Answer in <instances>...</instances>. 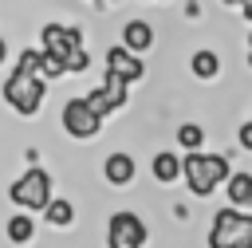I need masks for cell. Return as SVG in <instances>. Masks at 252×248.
<instances>
[{"instance_id": "cell-1", "label": "cell", "mask_w": 252, "mask_h": 248, "mask_svg": "<svg viewBox=\"0 0 252 248\" xmlns=\"http://www.w3.org/2000/svg\"><path fill=\"white\" fill-rule=\"evenodd\" d=\"M228 177H232V165L224 154H185L181 157V181L189 185L193 197H209Z\"/></svg>"}, {"instance_id": "cell-2", "label": "cell", "mask_w": 252, "mask_h": 248, "mask_svg": "<svg viewBox=\"0 0 252 248\" xmlns=\"http://www.w3.org/2000/svg\"><path fill=\"white\" fill-rule=\"evenodd\" d=\"M8 201L20 209V213H47V205L55 201L51 197V173L43 165H28L12 185H8Z\"/></svg>"}, {"instance_id": "cell-3", "label": "cell", "mask_w": 252, "mask_h": 248, "mask_svg": "<svg viewBox=\"0 0 252 248\" xmlns=\"http://www.w3.org/2000/svg\"><path fill=\"white\" fill-rule=\"evenodd\" d=\"M209 248H252V213L224 205L209 224Z\"/></svg>"}, {"instance_id": "cell-4", "label": "cell", "mask_w": 252, "mask_h": 248, "mask_svg": "<svg viewBox=\"0 0 252 248\" xmlns=\"http://www.w3.org/2000/svg\"><path fill=\"white\" fill-rule=\"evenodd\" d=\"M0 94H4V102L16 110V114H24V118H32L39 106H43V98H47V83L43 79H35V75H8L4 79V87H0Z\"/></svg>"}, {"instance_id": "cell-5", "label": "cell", "mask_w": 252, "mask_h": 248, "mask_svg": "<svg viewBox=\"0 0 252 248\" xmlns=\"http://www.w3.org/2000/svg\"><path fill=\"white\" fill-rule=\"evenodd\" d=\"M59 122H63L67 138H75V142H91V138H98V130H102V118H98L83 98H67Z\"/></svg>"}, {"instance_id": "cell-6", "label": "cell", "mask_w": 252, "mask_h": 248, "mask_svg": "<svg viewBox=\"0 0 252 248\" xmlns=\"http://www.w3.org/2000/svg\"><path fill=\"white\" fill-rule=\"evenodd\" d=\"M146 220L138 213H110L106 220V248H142L146 244Z\"/></svg>"}, {"instance_id": "cell-7", "label": "cell", "mask_w": 252, "mask_h": 248, "mask_svg": "<svg viewBox=\"0 0 252 248\" xmlns=\"http://www.w3.org/2000/svg\"><path fill=\"white\" fill-rule=\"evenodd\" d=\"M39 51L43 55H55V59H71L75 51H83V31L79 28H71V24H43V31H39Z\"/></svg>"}, {"instance_id": "cell-8", "label": "cell", "mask_w": 252, "mask_h": 248, "mask_svg": "<svg viewBox=\"0 0 252 248\" xmlns=\"http://www.w3.org/2000/svg\"><path fill=\"white\" fill-rule=\"evenodd\" d=\"M126 94H130V83H122L118 75H102V83H98L91 94H83V102H87L98 118H106V114H114V110L126 106Z\"/></svg>"}, {"instance_id": "cell-9", "label": "cell", "mask_w": 252, "mask_h": 248, "mask_svg": "<svg viewBox=\"0 0 252 248\" xmlns=\"http://www.w3.org/2000/svg\"><path fill=\"white\" fill-rule=\"evenodd\" d=\"M106 75H118L122 83H138L146 75V63L138 55H130L122 43H114V47H106Z\"/></svg>"}, {"instance_id": "cell-10", "label": "cell", "mask_w": 252, "mask_h": 248, "mask_svg": "<svg viewBox=\"0 0 252 248\" xmlns=\"http://www.w3.org/2000/svg\"><path fill=\"white\" fill-rule=\"evenodd\" d=\"M122 47L142 59V51L154 47V24L150 20H126L122 24Z\"/></svg>"}, {"instance_id": "cell-11", "label": "cell", "mask_w": 252, "mask_h": 248, "mask_svg": "<svg viewBox=\"0 0 252 248\" xmlns=\"http://www.w3.org/2000/svg\"><path fill=\"white\" fill-rule=\"evenodd\" d=\"M134 173H138V165H134L130 154H110V157L102 161V177H106L110 185H130Z\"/></svg>"}, {"instance_id": "cell-12", "label": "cell", "mask_w": 252, "mask_h": 248, "mask_svg": "<svg viewBox=\"0 0 252 248\" xmlns=\"http://www.w3.org/2000/svg\"><path fill=\"white\" fill-rule=\"evenodd\" d=\"M189 75H193V79H201V83L217 79V75H220V55H217L213 47L193 51V55H189Z\"/></svg>"}, {"instance_id": "cell-13", "label": "cell", "mask_w": 252, "mask_h": 248, "mask_svg": "<svg viewBox=\"0 0 252 248\" xmlns=\"http://www.w3.org/2000/svg\"><path fill=\"white\" fill-rule=\"evenodd\" d=\"M224 197H228V209H248V201H252V173H232L228 181H224Z\"/></svg>"}, {"instance_id": "cell-14", "label": "cell", "mask_w": 252, "mask_h": 248, "mask_svg": "<svg viewBox=\"0 0 252 248\" xmlns=\"http://www.w3.org/2000/svg\"><path fill=\"white\" fill-rule=\"evenodd\" d=\"M150 173H154V181L169 185V181H177V177H181V157H177L173 150H161V154H154Z\"/></svg>"}, {"instance_id": "cell-15", "label": "cell", "mask_w": 252, "mask_h": 248, "mask_svg": "<svg viewBox=\"0 0 252 248\" xmlns=\"http://www.w3.org/2000/svg\"><path fill=\"white\" fill-rule=\"evenodd\" d=\"M4 232H8V240H12V244H28V240L35 236V220H32L28 213H12V217H8V224H4Z\"/></svg>"}, {"instance_id": "cell-16", "label": "cell", "mask_w": 252, "mask_h": 248, "mask_svg": "<svg viewBox=\"0 0 252 248\" xmlns=\"http://www.w3.org/2000/svg\"><path fill=\"white\" fill-rule=\"evenodd\" d=\"M177 146H181L185 154H201V146H205V130H201L197 122H181V126H177Z\"/></svg>"}, {"instance_id": "cell-17", "label": "cell", "mask_w": 252, "mask_h": 248, "mask_svg": "<svg viewBox=\"0 0 252 248\" xmlns=\"http://www.w3.org/2000/svg\"><path fill=\"white\" fill-rule=\"evenodd\" d=\"M43 217H47V224H51V228H67V224L75 220V205H71L67 197H55V201L47 205V213H43Z\"/></svg>"}, {"instance_id": "cell-18", "label": "cell", "mask_w": 252, "mask_h": 248, "mask_svg": "<svg viewBox=\"0 0 252 248\" xmlns=\"http://www.w3.org/2000/svg\"><path fill=\"white\" fill-rule=\"evenodd\" d=\"M39 59H43L39 47H24V51L16 55V67H12V71H16V75H35V79H39Z\"/></svg>"}, {"instance_id": "cell-19", "label": "cell", "mask_w": 252, "mask_h": 248, "mask_svg": "<svg viewBox=\"0 0 252 248\" xmlns=\"http://www.w3.org/2000/svg\"><path fill=\"white\" fill-rule=\"evenodd\" d=\"M63 75H67V63H63V59H55V55H43V59H39V79H43V83H47V79H63Z\"/></svg>"}, {"instance_id": "cell-20", "label": "cell", "mask_w": 252, "mask_h": 248, "mask_svg": "<svg viewBox=\"0 0 252 248\" xmlns=\"http://www.w3.org/2000/svg\"><path fill=\"white\" fill-rule=\"evenodd\" d=\"M87 67H91V55H87V47H83V51H75V55L67 59V75H83Z\"/></svg>"}, {"instance_id": "cell-21", "label": "cell", "mask_w": 252, "mask_h": 248, "mask_svg": "<svg viewBox=\"0 0 252 248\" xmlns=\"http://www.w3.org/2000/svg\"><path fill=\"white\" fill-rule=\"evenodd\" d=\"M236 138H240V146H244V150H252V118L240 126V134H236Z\"/></svg>"}, {"instance_id": "cell-22", "label": "cell", "mask_w": 252, "mask_h": 248, "mask_svg": "<svg viewBox=\"0 0 252 248\" xmlns=\"http://www.w3.org/2000/svg\"><path fill=\"white\" fill-rule=\"evenodd\" d=\"M240 16H244V20L252 24V0H244V4H240Z\"/></svg>"}, {"instance_id": "cell-23", "label": "cell", "mask_w": 252, "mask_h": 248, "mask_svg": "<svg viewBox=\"0 0 252 248\" xmlns=\"http://www.w3.org/2000/svg\"><path fill=\"white\" fill-rule=\"evenodd\" d=\"M4 59H8V43L0 39V67H4Z\"/></svg>"}, {"instance_id": "cell-24", "label": "cell", "mask_w": 252, "mask_h": 248, "mask_svg": "<svg viewBox=\"0 0 252 248\" xmlns=\"http://www.w3.org/2000/svg\"><path fill=\"white\" fill-rule=\"evenodd\" d=\"M248 67H252V35H248Z\"/></svg>"}, {"instance_id": "cell-25", "label": "cell", "mask_w": 252, "mask_h": 248, "mask_svg": "<svg viewBox=\"0 0 252 248\" xmlns=\"http://www.w3.org/2000/svg\"><path fill=\"white\" fill-rule=\"evenodd\" d=\"M248 209H252V201H248Z\"/></svg>"}]
</instances>
